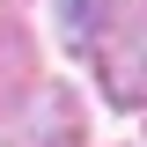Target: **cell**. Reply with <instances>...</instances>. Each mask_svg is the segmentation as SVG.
Wrapping results in <instances>:
<instances>
[{"instance_id":"6da1fadb","label":"cell","mask_w":147,"mask_h":147,"mask_svg":"<svg viewBox=\"0 0 147 147\" xmlns=\"http://www.w3.org/2000/svg\"><path fill=\"white\" fill-rule=\"evenodd\" d=\"M88 59H96V88L118 110L147 103V0H96Z\"/></svg>"},{"instance_id":"7a4b0ae2","label":"cell","mask_w":147,"mask_h":147,"mask_svg":"<svg viewBox=\"0 0 147 147\" xmlns=\"http://www.w3.org/2000/svg\"><path fill=\"white\" fill-rule=\"evenodd\" d=\"M22 125H30V140H37V147H81V110H74V96H66V88H30Z\"/></svg>"},{"instance_id":"3957f363","label":"cell","mask_w":147,"mask_h":147,"mask_svg":"<svg viewBox=\"0 0 147 147\" xmlns=\"http://www.w3.org/2000/svg\"><path fill=\"white\" fill-rule=\"evenodd\" d=\"M22 103H30V37L0 7V118H15Z\"/></svg>"},{"instance_id":"277c9868","label":"cell","mask_w":147,"mask_h":147,"mask_svg":"<svg viewBox=\"0 0 147 147\" xmlns=\"http://www.w3.org/2000/svg\"><path fill=\"white\" fill-rule=\"evenodd\" d=\"M88 22H96V0H59V30H66V44H88Z\"/></svg>"}]
</instances>
